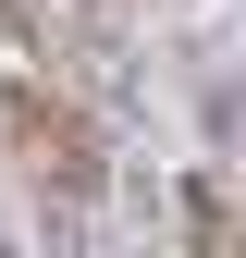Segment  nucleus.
Here are the masks:
<instances>
[{
  "label": "nucleus",
  "mask_w": 246,
  "mask_h": 258,
  "mask_svg": "<svg viewBox=\"0 0 246 258\" xmlns=\"http://www.w3.org/2000/svg\"><path fill=\"white\" fill-rule=\"evenodd\" d=\"M0 160L37 184V197H99L111 184V148L86 136V111L49 99V86H0Z\"/></svg>",
  "instance_id": "nucleus-1"
},
{
  "label": "nucleus",
  "mask_w": 246,
  "mask_h": 258,
  "mask_svg": "<svg viewBox=\"0 0 246 258\" xmlns=\"http://www.w3.org/2000/svg\"><path fill=\"white\" fill-rule=\"evenodd\" d=\"M197 258H246V221H234L222 197H197Z\"/></svg>",
  "instance_id": "nucleus-2"
}]
</instances>
